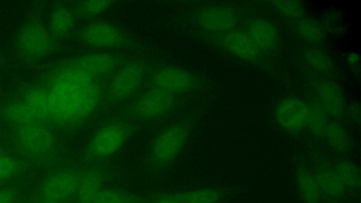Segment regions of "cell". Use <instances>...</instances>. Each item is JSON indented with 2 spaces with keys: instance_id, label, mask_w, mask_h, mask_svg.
<instances>
[{
  "instance_id": "cell-11",
  "label": "cell",
  "mask_w": 361,
  "mask_h": 203,
  "mask_svg": "<svg viewBox=\"0 0 361 203\" xmlns=\"http://www.w3.org/2000/svg\"><path fill=\"white\" fill-rule=\"evenodd\" d=\"M192 22L200 29L208 32H224L237 24V14L232 9L221 6H207L195 12Z\"/></svg>"
},
{
  "instance_id": "cell-18",
  "label": "cell",
  "mask_w": 361,
  "mask_h": 203,
  "mask_svg": "<svg viewBox=\"0 0 361 203\" xmlns=\"http://www.w3.org/2000/svg\"><path fill=\"white\" fill-rule=\"evenodd\" d=\"M102 173L97 169L81 173L76 196L79 203H93L102 189Z\"/></svg>"
},
{
  "instance_id": "cell-8",
  "label": "cell",
  "mask_w": 361,
  "mask_h": 203,
  "mask_svg": "<svg viewBox=\"0 0 361 203\" xmlns=\"http://www.w3.org/2000/svg\"><path fill=\"white\" fill-rule=\"evenodd\" d=\"M16 142L30 156L43 157L54 150L55 137L43 122L35 121L18 126L15 134Z\"/></svg>"
},
{
  "instance_id": "cell-9",
  "label": "cell",
  "mask_w": 361,
  "mask_h": 203,
  "mask_svg": "<svg viewBox=\"0 0 361 203\" xmlns=\"http://www.w3.org/2000/svg\"><path fill=\"white\" fill-rule=\"evenodd\" d=\"M80 173L73 170L56 171L45 178L36 190L35 200L63 202L76 195Z\"/></svg>"
},
{
  "instance_id": "cell-29",
  "label": "cell",
  "mask_w": 361,
  "mask_h": 203,
  "mask_svg": "<svg viewBox=\"0 0 361 203\" xmlns=\"http://www.w3.org/2000/svg\"><path fill=\"white\" fill-rule=\"evenodd\" d=\"M25 169V164L13 156L0 155V180L8 182L19 176Z\"/></svg>"
},
{
  "instance_id": "cell-31",
  "label": "cell",
  "mask_w": 361,
  "mask_h": 203,
  "mask_svg": "<svg viewBox=\"0 0 361 203\" xmlns=\"http://www.w3.org/2000/svg\"><path fill=\"white\" fill-rule=\"evenodd\" d=\"M271 3L286 18L295 20L304 16L305 8L300 1H274Z\"/></svg>"
},
{
  "instance_id": "cell-14",
  "label": "cell",
  "mask_w": 361,
  "mask_h": 203,
  "mask_svg": "<svg viewBox=\"0 0 361 203\" xmlns=\"http://www.w3.org/2000/svg\"><path fill=\"white\" fill-rule=\"evenodd\" d=\"M317 101L329 118L340 120L345 112V99L340 87L331 80H322L317 85Z\"/></svg>"
},
{
  "instance_id": "cell-39",
  "label": "cell",
  "mask_w": 361,
  "mask_h": 203,
  "mask_svg": "<svg viewBox=\"0 0 361 203\" xmlns=\"http://www.w3.org/2000/svg\"><path fill=\"white\" fill-rule=\"evenodd\" d=\"M329 203H338V202H329Z\"/></svg>"
},
{
  "instance_id": "cell-15",
  "label": "cell",
  "mask_w": 361,
  "mask_h": 203,
  "mask_svg": "<svg viewBox=\"0 0 361 203\" xmlns=\"http://www.w3.org/2000/svg\"><path fill=\"white\" fill-rule=\"evenodd\" d=\"M247 35L259 50L272 51L278 45V30L267 20L257 18L251 21L248 25Z\"/></svg>"
},
{
  "instance_id": "cell-26",
  "label": "cell",
  "mask_w": 361,
  "mask_h": 203,
  "mask_svg": "<svg viewBox=\"0 0 361 203\" xmlns=\"http://www.w3.org/2000/svg\"><path fill=\"white\" fill-rule=\"evenodd\" d=\"M4 114L10 123L16 125L18 127L38 121L24 102L10 103L5 107Z\"/></svg>"
},
{
  "instance_id": "cell-35",
  "label": "cell",
  "mask_w": 361,
  "mask_h": 203,
  "mask_svg": "<svg viewBox=\"0 0 361 203\" xmlns=\"http://www.w3.org/2000/svg\"><path fill=\"white\" fill-rule=\"evenodd\" d=\"M360 60L359 56L355 53H352L348 56V62L351 65H356Z\"/></svg>"
},
{
  "instance_id": "cell-24",
  "label": "cell",
  "mask_w": 361,
  "mask_h": 203,
  "mask_svg": "<svg viewBox=\"0 0 361 203\" xmlns=\"http://www.w3.org/2000/svg\"><path fill=\"white\" fill-rule=\"evenodd\" d=\"M293 27L299 37L310 43H319L325 37L322 25L317 20L304 16L294 20Z\"/></svg>"
},
{
  "instance_id": "cell-4",
  "label": "cell",
  "mask_w": 361,
  "mask_h": 203,
  "mask_svg": "<svg viewBox=\"0 0 361 203\" xmlns=\"http://www.w3.org/2000/svg\"><path fill=\"white\" fill-rule=\"evenodd\" d=\"M153 66L142 59L130 58L112 76L106 91V111L124 105L144 88Z\"/></svg>"
},
{
  "instance_id": "cell-6",
  "label": "cell",
  "mask_w": 361,
  "mask_h": 203,
  "mask_svg": "<svg viewBox=\"0 0 361 203\" xmlns=\"http://www.w3.org/2000/svg\"><path fill=\"white\" fill-rule=\"evenodd\" d=\"M203 80L197 74L173 66L153 67L144 88L185 97L200 89Z\"/></svg>"
},
{
  "instance_id": "cell-21",
  "label": "cell",
  "mask_w": 361,
  "mask_h": 203,
  "mask_svg": "<svg viewBox=\"0 0 361 203\" xmlns=\"http://www.w3.org/2000/svg\"><path fill=\"white\" fill-rule=\"evenodd\" d=\"M75 21L74 12L66 6H58L51 13L49 24L51 32L59 37L67 35L73 29Z\"/></svg>"
},
{
  "instance_id": "cell-1",
  "label": "cell",
  "mask_w": 361,
  "mask_h": 203,
  "mask_svg": "<svg viewBox=\"0 0 361 203\" xmlns=\"http://www.w3.org/2000/svg\"><path fill=\"white\" fill-rule=\"evenodd\" d=\"M112 77L92 73L73 59L53 73L49 94L51 120L61 126L76 128L106 111L105 95Z\"/></svg>"
},
{
  "instance_id": "cell-17",
  "label": "cell",
  "mask_w": 361,
  "mask_h": 203,
  "mask_svg": "<svg viewBox=\"0 0 361 203\" xmlns=\"http://www.w3.org/2000/svg\"><path fill=\"white\" fill-rule=\"evenodd\" d=\"M223 42L232 53L243 59H253L259 54V49L247 33L241 31L228 32Z\"/></svg>"
},
{
  "instance_id": "cell-38",
  "label": "cell",
  "mask_w": 361,
  "mask_h": 203,
  "mask_svg": "<svg viewBox=\"0 0 361 203\" xmlns=\"http://www.w3.org/2000/svg\"><path fill=\"white\" fill-rule=\"evenodd\" d=\"M3 154L1 150L0 149V155Z\"/></svg>"
},
{
  "instance_id": "cell-37",
  "label": "cell",
  "mask_w": 361,
  "mask_h": 203,
  "mask_svg": "<svg viewBox=\"0 0 361 203\" xmlns=\"http://www.w3.org/2000/svg\"><path fill=\"white\" fill-rule=\"evenodd\" d=\"M6 182L1 181L0 180V187H1L3 185H6Z\"/></svg>"
},
{
  "instance_id": "cell-28",
  "label": "cell",
  "mask_w": 361,
  "mask_h": 203,
  "mask_svg": "<svg viewBox=\"0 0 361 203\" xmlns=\"http://www.w3.org/2000/svg\"><path fill=\"white\" fill-rule=\"evenodd\" d=\"M115 2L113 1H83L78 2L74 13L82 18H92L106 12Z\"/></svg>"
},
{
  "instance_id": "cell-30",
  "label": "cell",
  "mask_w": 361,
  "mask_h": 203,
  "mask_svg": "<svg viewBox=\"0 0 361 203\" xmlns=\"http://www.w3.org/2000/svg\"><path fill=\"white\" fill-rule=\"evenodd\" d=\"M132 195L114 188H102L93 203H135Z\"/></svg>"
},
{
  "instance_id": "cell-33",
  "label": "cell",
  "mask_w": 361,
  "mask_h": 203,
  "mask_svg": "<svg viewBox=\"0 0 361 203\" xmlns=\"http://www.w3.org/2000/svg\"><path fill=\"white\" fill-rule=\"evenodd\" d=\"M151 203H182L176 194L163 196L155 199Z\"/></svg>"
},
{
  "instance_id": "cell-20",
  "label": "cell",
  "mask_w": 361,
  "mask_h": 203,
  "mask_svg": "<svg viewBox=\"0 0 361 203\" xmlns=\"http://www.w3.org/2000/svg\"><path fill=\"white\" fill-rule=\"evenodd\" d=\"M322 140L332 149L339 153H346L351 145L347 130L338 121H329Z\"/></svg>"
},
{
  "instance_id": "cell-27",
  "label": "cell",
  "mask_w": 361,
  "mask_h": 203,
  "mask_svg": "<svg viewBox=\"0 0 361 203\" xmlns=\"http://www.w3.org/2000/svg\"><path fill=\"white\" fill-rule=\"evenodd\" d=\"M303 59L308 67L319 74H327L333 68V63L329 56L318 48L307 49L304 51Z\"/></svg>"
},
{
  "instance_id": "cell-7",
  "label": "cell",
  "mask_w": 361,
  "mask_h": 203,
  "mask_svg": "<svg viewBox=\"0 0 361 203\" xmlns=\"http://www.w3.org/2000/svg\"><path fill=\"white\" fill-rule=\"evenodd\" d=\"M85 46L101 51H114L135 47L133 39L116 25L94 20L83 26L78 33Z\"/></svg>"
},
{
  "instance_id": "cell-2",
  "label": "cell",
  "mask_w": 361,
  "mask_h": 203,
  "mask_svg": "<svg viewBox=\"0 0 361 203\" xmlns=\"http://www.w3.org/2000/svg\"><path fill=\"white\" fill-rule=\"evenodd\" d=\"M197 119L196 112H190L157 131L145 154V164L149 172L163 173L173 164L186 145Z\"/></svg>"
},
{
  "instance_id": "cell-34",
  "label": "cell",
  "mask_w": 361,
  "mask_h": 203,
  "mask_svg": "<svg viewBox=\"0 0 361 203\" xmlns=\"http://www.w3.org/2000/svg\"><path fill=\"white\" fill-rule=\"evenodd\" d=\"M350 115L351 118L356 123H360V109L358 104H353L350 109Z\"/></svg>"
},
{
  "instance_id": "cell-22",
  "label": "cell",
  "mask_w": 361,
  "mask_h": 203,
  "mask_svg": "<svg viewBox=\"0 0 361 203\" xmlns=\"http://www.w3.org/2000/svg\"><path fill=\"white\" fill-rule=\"evenodd\" d=\"M307 104V117L305 128L314 137L322 140L331 120L317 100Z\"/></svg>"
},
{
  "instance_id": "cell-16",
  "label": "cell",
  "mask_w": 361,
  "mask_h": 203,
  "mask_svg": "<svg viewBox=\"0 0 361 203\" xmlns=\"http://www.w3.org/2000/svg\"><path fill=\"white\" fill-rule=\"evenodd\" d=\"M295 182L304 203H321L323 197L311 169L304 166H298L295 170Z\"/></svg>"
},
{
  "instance_id": "cell-12",
  "label": "cell",
  "mask_w": 361,
  "mask_h": 203,
  "mask_svg": "<svg viewBox=\"0 0 361 203\" xmlns=\"http://www.w3.org/2000/svg\"><path fill=\"white\" fill-rule=\"evenodd\" d=\"M18 42L23 54L34 59L45 56L54 45L49 30L36 22L30 23L22 29Z\"/></svg>"
},
{
  "instance_id": "cell-3",
  "label": "cell",
  "mask_w": 361,
  "mask_h": 203,
  "mask_svg": "<svg viewBox=\"0 0 361 203\" xmlns=\"http://www.w3.org/2000/svg\"><path fill=\"white\" fill-rule=\"evenodd\" d=\"M136 124L121 113L105 118L90 135L83 149L85 158L99 161L114 156L133 137Z\"/></svg>"
},
{
  "instance_id": "cell-32",
  "label": "cell",
  "mask_w": 361,
  "mask_h": 203,
  "mask_svg": "<svg viewBox=\"0 0 361 203\" xmlns=\"http://www.w3.org/2000/svg\"><path fill=\"white\" fill-rule=\"evenodd\" d=\"M18 184H8L0 187V203H17L21 193Z\"/></svg>"
},
{
  "instance_id": "cell-19",
  "label": "cell",
  "mask_w": 361,
  "mask_h": 203,
  "mask_svg": "<svg viewBox=\"0 0 361 203\" xmlns=\"http://www.w3.org/2000/svg\"><path fill=\"white\" fill-rule=\"evenodd\" d=\"M24 102L38 121L51 119V101L47 90L38 87L29 89L25 94Z\"/></svg>"
},
{
  "instance_id": "cell-36",
  "label": "cell",
  "mask_w": 361,
  "mask_h": 203,
  "mask_svg": "<svg viewBox=\"0 0 361 203\" xmlns=\"http://www.w3.org/2000/svg\"><path fill=\"white\" fill-rule=\"evenodd\" d=\"M34 203H63V202L52 201V200H49V199H37L35 201Z\"/></svg>"
},
{
  "instance_id": "cell-10",
  "label": "cell",
  "mask_w": 361,
  "mask_h": 203,
  "mask_svg": "<svg viewBox=\"0 0 361 203\" xmlns=\"http://www.w3.org/2000/svg\"><path fill=\"white\" fill-rule=\"evenodd\" d=\"M312 171L319 185L322 197L329 202H339L348 192L338 176L333 164L316 152L312 155Z\"/></svg>"
},
{
  "instance_id": "cell-25",
  "label": "cell",
  "mask_w": 361,
  "mask_h": 203,
  "mask_svg": "<svg viewBox=\"0 0 361 203\" xmlns=\"http://www.w3.org/2000/svg\"><path fill=\"white\" fill-rule=\"evenodd\" d=\"M182 203H221L225 196L219 187H205L176 193Z\"/></svg>"
},
{
  "instance_id": "cell-23",
  "label": "cell",
  "mask_w": 361,
  "mask_h": 203,
  "mask_svg": "<svg viewBox=\"0 0 361 203\" xmlns=\"http://www.w3.org/2000/svg\"><path fill=\"white\" fill-rule=\"evenodd\" d=\"M332 164L348 192L360 189V171L355 163L346 159H338Z\"/></svg>"
},
{
  "instance_id": "cell-5",
  "label": "cell",
  "mask_w": 361,
  "mask_h": 203,
  "mask_svg": "<svg viewBox=\"0 0 361 203\" xmlns=\"http://www.w3.org/2000/svg\"><path fill=\"white\" fill-rule=\"evenodd\" d=\"M183 101V96L143 88L135 97L123 105L120 113L136 123L154 122L173 113Z\"/></svg>"
},
{
  "instance_id": "cell-13",
  "label": "cell",
  "mask_w": 361,
  "mask_h": 203,
  "mask_svg": "<svg viewBox=\"0 0 361 203\" xmlns=\"http://www.w3.org/2000/svg\"><path fill=\"white\" fill-rule=\"evenodd\" d=\"M307 104L302 99L289 97L277 104L274 118L277 125L289 133L300 132L306 126Z\"/></svg>"
}]
</instances>
